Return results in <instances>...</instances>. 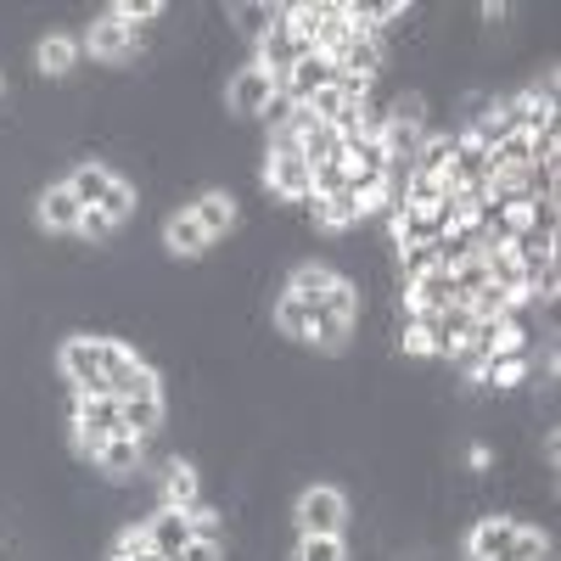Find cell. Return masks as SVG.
I'll use <instances>...</instances> for the list:
<instances>
[{"instance_id": "obj_1", "label": "cell", "mask_w": 561, "mask_h": 561, "mask_svg": "<svg viewBox=\"0 0 561 561\" xmlns=\"http://www.w3.org/2000/svg\"><path fill=\"white\" fill-rule=\"evenodd\" d=\"M129 348L118 337H68L57 365H62V377L73 382L79 399H102L107 393V377H113V365H124Z\"/></svg>"}, {"instance_id": "obj_2", "label": "cell", "mask_w": 561, "mask_h": 561, "mask_svg": "<svg viewBox=\"0 0 561 561\" xmlns=\"http://www.w3.org/2000/svg\"><path fill=\"white\" fill-rule=\"evenodd\" d=\"M293 523H298V534H343V523H348V500L332 489V483H314V489H304L298 494V505H293Z\"/></svg>"}, {"instance_id": "obj_3", "label": "cell", "mask_w": 561, "mask_h": 561, "mask_svg": "<svg viewBox=\"0 0 561 561\" xmlns=\"http://www.w3.org/2000/svg\"><path fill=\"white\" fill-rule=\"evenodd\" d=\"M304 57H314V45H309L304 34H293V23H287V28H270V34L259 39V57H253V68H264V73L280 84V79H287Z\"/></svg>"}, {"instance_id": "obj_4", "label": "cell", "mask_w": 561, "mask_h": 561, "mask_svg": "<svg viewBox=\"0 0 561 561\" xmlns=\"http://www.w3.org/2000/svg\"><path fill=\"white\" fill-rule=\"evenodd\" d=\"M140 528H147V545L158 550V556H180L185 545H192L197 539V523H192V511H174V505H158L152 511V517L147 523H140Z\"/></svg>"}, {"instance_id": "obj_5", "label": "cell", "mask_w": 561, "mask_h": 561, "mask_svg": "<svg viewBox=\"0 0 561 561\" xmlns=\"http://www.w3.org/2000/svg\"><path fill=\"white\" fill-rule=\"evenodd\" d=\"M264 185L280 203H309V163H304V152H264Z\"/></svg>"}, {"instance_id": "obj_6", "label": "cell", "mask_w": 561, "mask_h": 561, "mask_svg": "<svg viewBox=\"0 0 561 561\" xmlns=\"http://www.w3.org/2000/svg\"><path fill=\"white\" fill-rule=\"evenodd\" d=\"M399 293L410 298V309H449V304H466L455 270H444V264H438V270H427V275H415V280H404Z\"/></svg>"}, {"instance_id": "obj_7", "label": "cell", "mask_w": 561, "mask_h": 561, "mask_svg": "<svg viewBox=\"0 0 561 561\" xmlns=\"http://www.w3.org/2000/svg\"><path fill=\"white\" fill-rule=\"evenodd\" d=\"M275 96V79L264 73V68H237V79H230V90H225V102H230V113H242V118H259L264 113V102Z\"/></svg>"}, {"instance_id": "obj_8", "label": "cell", "mask_w": 561, "mask_h": 561, "mask_svg": "<svg viewBox=\"0 0 561 561\" xmlns=\"http://www.w3.org/2000/svg\"><path fill=\"white\" fill-rule=\"evenodd\" d=\"M39 225L45 230H62V237H79V219H84V203L68 192V185H45L39 192Z\"/></svg>"}, {"instance_id": "obj_9", "label": "cell", "mask_w": 561, "mask_h": 561, "mask_svg": "<svg viewBox=\"0 0 561 561\" xmlns=\"http://www.w3.org/2000/svg\"><path fill=\"white\" fill-rule=\"evenodd\" d=\"M107 393L118 399V404H129V399H158V370L147 365V359H124V365H113V377H107Z\"/></svg>"}, {"instance_id": "obj_10", "label": "cell", "mask_w": 561, "mask_h": 561, "mask_svg": "<svg viewBox=\"0 0 561 561\" xmlns=\"http://www.w3.org/2000/svg\"><path fill=\"white\" fill-rule=\"evenodd\" d=\"M325 84H337V62L314 51V57H304V62H298V68H293L287 79H280L275 90H287V96H293V102H309V96H314V90H325Z\"/></svg>"}, {"instance_id": "obj_11", "label": "cell", "mask_w": 561, "mask_h": 561, "mask_svg": "<svg viewBox=\"0 0 561 561\" xmlns=\"http://www.w3.org/2000/svg\"><path fill=\"white\" fill-rule=\"evenodd\" d=\"M185 208H192V219L203 225L208 242H219V237L237 230V197H230V192H203L197 203H185Z\"/></svg>"}, {"instance_id": "obj_12", "label": "cell", "mask_w": 561, "mask_h": 561, "mask_svg": "<svg viewBox=\"0 0 561 561\" xmlns=\"http://www.w3.org/2000/svg\"><path fill=\"white\" fill-rule=\"evenodd\" d=\"M140 466H147V444H140V438H107L96 472L113 478V483H129V478H140Z\"/></svg>"}, {"instance_id": "obj_13", "label": "cell", "mask_w": 561, "mask_h": 561, "mask_svg": "<svg viewBox=\"0 0 561 561\" xmlns=\"http://www.w3.org/2000/svg\"><path fill=\"white\" fill-rule=\"evenodd\" d=\"M511 539H517V523H511V517H483L472 528V539H466V556H472V561H505Z\"/></svg>"}, {"instance_id": "obj_14", "label": "cell", "mask_w": 561, "mask_h": 561, "mask_svg": "<svg viewBox=\"0 0 561 561\" xmlns=\"http://www.w3.org/2000/svg\"><path fill=\"white\" fill-rule=\"evenodd\" d=\"M163 242H169V253H174V259H203V253L214 248V242L203 237V225L192 219V208H174V214H169Z\"/></svg>"}, {"instance_id": "obj_15", "label": "cell", "mask_w": 561, "mask_h": 561, "mask_svg": "<svg viewBox=\"0 0 561 561\" xmlns=\"http://www.w3.org/2000/svg\"><path fill=\"white\" fill-rule=\"evenodd\" d=\"M158 427H163V399H129V404H118V438L152 444Z\"/></svg>"}, {"instance_id": "obj_16", "label": "cell", "mask_w": 561, "mask_h": 561, "mask_svg": "<svg viewBox=\"0 0 561 561\" xmlns=\"http://www.w3.org/2000/svg\"><path fill=\"white\" fill-rule=\"evenodd\" d=\"M73 427L79 433H96V438H118V399H73Z\"/></svg>"}, {"instance_id": "obj_17", "label": "cell", "mask_w": 561, "mask_h": 561, "mask_svg": "<svg viewBox=\"0 0 561 561\" xmlns=\"http://www.w3.org/2000/svg\"><path fill=\"white\" fill-rule=\"evenodd\" d=\"M113 180H118V174H113L107 163H90V158H84V163H79V169H73L62 185H68V192H73L84 208H102V197L113 192Z\"/></svg>"}, {"instance_id": "obj_18", "label": "cell", "mask_w": 561, "mask_h": 561, "mask_svg": "<svg viewBox=\"0 0 561 561\" xmlns=\"http://www.w3.org/2000/svg\"><path fill=\"white\" fill-rule=\"evenodd\" d=\"M337 287V270L332 264H298L293 270V280H287V298H298V304H309V309H320V298Z\"/></svg>"}, {"instance_id": "obj_19", "label": "cell", "mask_w": 561, "mask_h": 561, "mask_svg": "<svg viewBox=\"0 0 561 561\" xmlns=\"http://www.w3.org/2000/svg\"><path fill=\"white\" fill-rule=\"evenodd\" d=\"M304 208H309V219H314V225H325V230H348V225H359V219H365L354 192H337V197H309Z\"/></svg>"}, {"instance_id": "obj_20", "label": "cell", "mask_w": 561, "mask_h": 561, "mask_svg": "<svg viewBox=\"0 0 561 561\" xmlns=\"http://www.w3.org/2000/svg\"><path fill=\"white\" fill-rule=\"evenodd\" d=\"M197 494H203V483H197L192 466H185V460H169V466H163V500H158V505L197 511Z\"/></svg>"}, {"instance_id": "obj_21", "label": "cell", "mask_w": 561, "mask_h": 561, "mask_svg": "<svg viewBox=\"0 0 561 561\" xmlns=\"http://www.w3.org/2000/svg\"><path fill=\"white\" fill-rule=\"evenodd\" d=\"M298 152H304L309 169H314V163H337V158H343V129H332V124H309L304 140H298Z\"/></svg>"}, {"instance_id": "obj_22", "label": "cell", "mask_w": 561, "mask_h": 561, "mask_svg": "<svg viewBox=\"0 0 561 561\" xmlns=\"http://www.w3.org/2000/svg\"><path fill=\"white\" fill-rule=\"evenodd\" d=\"M455 140H460V135H438V129L421 135L415 174H433V180H444V174H449V158H455Z\"/></svg>"}, {"instance_id": "obj_23", "label": "cell", "mask_w": 561, "mask_h": 561, "mask_svg": "<svg viewBox=\"0 0 561 561\" xmlns=\"http://www.w3.org/2000/svg\"><path fill=\"white\" fill-rule=\"evenodd\" d=\"M275 325H280V337H293V343H309V332H314V309L280 293V304H275Z\"/></svg>"}, {"instance_id": "obj_24", "label": "cell", "mask_w": 561, "mask_h": 561, "mask_svg": "<svg viewBox=\"0 0 561 561\" xmlns=\"http://www.w3.org/2000/svg\"><path fill=\"white\" fill-rule=\"evenodd\" d=\"M39 73H51V79H62V73H73L79 68V45L73 39H62V34H51V39H39Z\"/></svg>"}, {"instance_id": "obj_25", "label": "cell", "mask_w": 561, "mask_h": 561, "mask_svg": "<svg viewBox=\"0 0 561 561\" xmlns=\"http://www.w3.org/2000/svg\"><path fill=\"white\" fill-rule=\"evenodd\" d=\"M293 561H348V545H343V534H298V545H293Z\"/></svg>"}, {"instance_id": "obj_26", "label": "cell", "mask_w": 561, "mask_h": 561, "mask_svg": "<svg viewBox=\"0 0 561 561\" xmlns=\"http://www.w3.org/2000/svg\"><path fill=\"white\" fill-rule=\"evenodd\" d=\"M427 270H438V248L433 242L427 248H399V287L415 280V275H427Z\"/></svg>"}, {"instance_id": "obj_27", "label": "cell", "mask_w": 561, "mask_h": 561, "mask_svg": "<svg viewBox=\"0 0 561 561\" xmlns=\"http://www.w3.org/2000/svg\"><path fill=\"white\" fill-rule=\"evenodd\" d=\"M135 208H140V197H135V185H129V180H113V192L102 197V214H107L113 225H124V219H129Z\"/></svg>"}, {"instance_id": "obj_28", "label": "cell", "mask_w": 561, "mask_h": 561, "mask_svg": "<svg viewBox=\"0 0 561 561\" xmlns=\"http://www.w3.org/2000/svg\"><path fill=\"white\" fill-rule=\"evenodd\" d=\"M505 561H550V539H545V534H528V528H517V539H511Z\"/></svg>"}, {"instance_id": "obj_29", "label": "cell", "mask_w": 561, "mask_h": 561, "mask_svg": "<svg viewBox=\"0 0 561 561\" xmlns=\"http://www.w3.org/2000/svg\"><path fill=\"white\" fill-rule=\"evenodd\" d=\"M293 113H298V102L287 96V90H275V96L264 102V113H259V118H264L270 129H287V124H293Z\"/></svg>"}, {"instance_id": "obj_30", "label": "cell", "mask_w": 561, "mask_h": 561, "mask_svg": "<svg viewBox=\"0 0 561 561\" xmlns=\"http://www.w3.org/2000/svg\"><path fill=\"white\" fill-rule=\"evenodd\" d=\"M113 230H118V225H113L102 208H84V219H79V237H84V242H113Z\"/></svg>"}, {"instance_id": "obj_31", "label": "cell", "mask_w": 561, "mask_h": 561, "mask_svg": "<svg viewBox=\"0 0 561 561\" xmlns=\"http://www.w3.org/2000/svg\"><path fill=\"white\" fill-rule=\"evenodd\" d=\"M455 280H460V293H466V298H478V293L489 287V270H483V259H466V264L455 270Z\"/></svg>"}, {"instance_id": "obj_32", "label": "cell", "mask_w": 561, "mask_h": 561, "mask_svg": "<svg viewBox=\"0 0 561 561\" xmlns=\"http://www.w3.org/2000/svg\"><path fill=\"white\" fill-rule=\"evenodd\" d=\"M174 561H225V545H219V539H192Z\"/></svg>"}, {"instance_id": "obj_33", "label": "cell", "mask_w": 561, "mask_h": 561, "mask_svg": "<svg viewBox=\"0 0 561 561\" xmlns=\"http://www.w3.org/2000/svg\"><path fill=\"white\" fill-rule=\"evenodd\" d=\"M107 561H169V556H158V550H129V556H107Z\"/></svg>"}, {"instance_id": "obj_34", "label": "cell", "mask_w": 561, "mask_h": 561, "mask_svg": "<svg viewBox=\"0 0 561 561\" xmlns=\"http://www.w3.org/2000/svg\"><path fill=\"white\" fill-rule=\"evenodd\" d=\"M0 90H7V84H0Z\"/></svg>"}]
</instances>
